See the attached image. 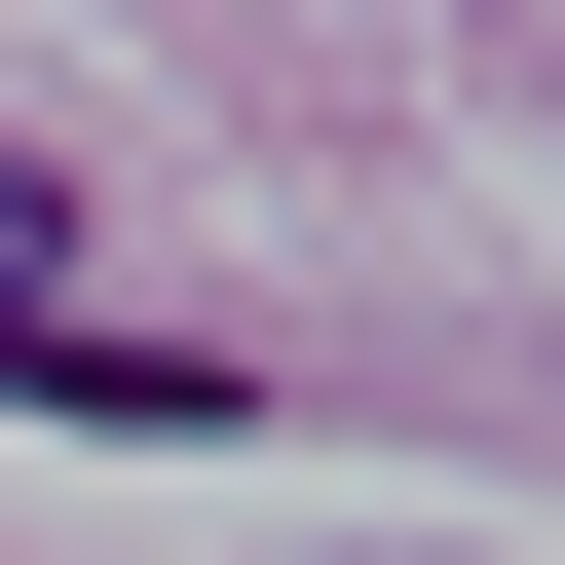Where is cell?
<instances>
[{
  "label": "cell",
  "mask_w": 565,
  "mask_h": 565,
  "mask_svg": "<svg viewBox=\"0 0 565 565\" xmlns=\"http://www.w3.org/2000/svg\"><path fill=\"white\" fill-rule=\"evenodd\" d=\"M39 264H76V226H39V151H0V340H39Z\"/></svg>",
  "instance_id": "cell-1"
}]
</instances>
